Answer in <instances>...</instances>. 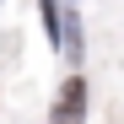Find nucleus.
Listing matches in <instances>:
<instances>
[{"mask_svg": "<svg viewBox=\"0 0 124 124\" xmlns=\"http://www.w3.org/2000/svg\"><path fill=\"white\" fill-rule=\"evenodd\" d=\"M81 113H86V81L70 76L65 86H59V102H54V124H81Z\"/></svg>", "mask_w": 124, "mask_h": 124, "instance_id": "f257e3e1", "label": "nucleus"}, {"mask_svg": "<svg viewBox=\"0 0 124 124\" xmlns=\"http://www.w3.org/2000/svg\"><path fill=\"white\" fill-rule=\"evenodd\" d=\"M38 6H43V22H49V38H54V43H65V27H59V6H54V0H38Z\"/></svg>", "mask_w": 124, "mask_h": 124, "instance_id": "f03ea898", "label": "nucleus"}]
</instances>
